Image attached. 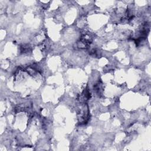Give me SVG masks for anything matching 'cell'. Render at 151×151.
<instances>
[{
	"label": "cell",
	"mask_w": 151,
	"mask_h": 151,
	"mask_svg": "<svg viewBox=\"0 0 151 151\" xmlns=\"http://www.w3.org/2000/svg\"><path fill=\"white\" fill-rule=\"evenodd\" d=\"M20 50L22 53H27L31 50V47L28 45H23L20 47Z\"/></svg>",
	"instance_id": "obj_2"
},
{
	"label": "cell",
	"mask_w": 151,
	"mask_h": 151,
	"mask_svg": "<svg viewBox=\"0 0 151 151\" xmlns=\"http://www.w3.org/2000/svg\"><path fill=\"white\" fill-rule=\"evenodd\" d=\"M89 110L88 108V106L84 103V106L80 109L78 113V119L79 123L80 124H85L86 123L89 119Z\"/></svg>",
	"instance_id": "obj_1"
}]
</instances>
